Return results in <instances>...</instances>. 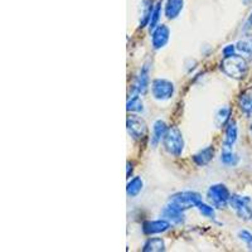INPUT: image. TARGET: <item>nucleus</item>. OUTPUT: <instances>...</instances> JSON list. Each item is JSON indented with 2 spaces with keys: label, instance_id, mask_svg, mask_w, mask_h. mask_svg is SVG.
<instances>
[{
  "label": "nucleus",
  "instance_id": "30",
  "mask_svg": "<svg viewBox=\"0 0 252 252\" xmlns=\"http://www.w3.org/2000/svg\"><path fill=\"white\" fill-rule=\"evenodd\" d=\"M242 3H244L245 5H250V4L252 3V0H242Z\"/></svg>",
  "mask_w": 252,
  "mask_h": 252
},
{
  "label": "nucleus",
  "instance_id": "15",
  "mask_svg": "<svg viewBox=\"0 0 252 252\" xmlns=\"http://www.w3.org/2000/svg\"><path fill=\"white\" fill-rule=\"evenodd\" d=\"M213 155H215V149H213L212 146H207L204 149L199 150L197 154L193 155V161L198 166H204L212 160Z\"/></svg>",
  "mask_w": 252,
  "mask_h": 252
},
{
  "label": "nucleus",
  "instance_id": "8",
  "mask_svg": "<svg viewBox=\"0 0 252 252\" xmlns=\"http://www.w3.org/2000/svg\"><path fill=\"white\" fill-rule=\"evenodd\" d=\"M150 64L148 62L144 63L141 67L139 75L135 78V82L132 85V94H144L148 91L150 83Z\"/></svg>",
  "mask_w": 252,
  "mask_h": 252
},
{
  "label": "nucleus",
  "instance_id": "13",
  "mask_svg": "<svg viewBox=\"0 0 252 252\" xmlns=\"http://www.w3.org/2000/svg\"><path fill=\"white\" fill-rule=\"evenodd\" d=\"M184 8V0H166L164 13L168 19H175L179 17Z\"/></svg>",
  "mask_w": 252,
  "mask_h": 252
},
{
  "label": "nucleus",
  "instance_id": "26",
  "mask_svg": "<svg viewBox=\"0 0 252 252\" xmlns=\"http://www.w3.org/2000/svg\"><path fill=\"white\" fill-rule=\"evenodd\" d=\"M238 238H240L245 245H246V247L250 250V251H252V233L251 232H249V231H246V229H242V231L238 232Z\"/></svg>",
  "mask_w": 252,
  "mask_h": 252
},
{
  "label": "nucleus",
  "instance_id": "20",
  "mask_svg": "<svg viewBox=\"0 0 252 252\" xmlns=\"http://www.w3.org/2000/svg\"><path fill=\"white\" fill-rule=\"evenodd\" d=\"M165 250V245L161 238H150L143 247L144 252H161Z\"/></svg>",
  "mask_w": 252,
  "mask_h": 252
},
{
  "label": "nucleus",
  "instance_id": "12",
  "mask_svg": "<svg viewBox=\"0 0 252 252\" xmlns=\"http://www.w3.org/2000/svg\"><path fill=\"white\" fill-rule=\"evenodd\" d=\"M140 19H139V27L149 26L150 18H152L153 10H154V1L153 0H143L140 4Z\"/></svg>",
  "mask_w": 252,
  "mask_h": 252
},
{
  "label": "nucleus",
  "instance_id": "22",
  "mask_svg": "<svg viewBox=\"0 0 252 252\" xmlns=\"http://www.w3.org/2000/svg\"><path fill=\"white\" fill-rule=\"evenodd\" d=\"M126 109L130 112H143L144 111V103L141 101L140 96L139 94H132L131 97L127 101V105H126Z\"/></svg>",
  "mask_w": 252,
  "mask_h": 252
},
{
  "label": "nucleus",
  "instance_id": "18",
  "mask_svg": "<svg viewBox=\"0 0 252 252\" xmlns=\"http://www.w3.org/2000/svg\"><path fill=\"white\" fill-rule=\"evenodd\" d=\"M144 182L140 177H134L132 179H130L127 186H126V193L129 197H136V195L140 194V192L143 190Z\"/></svg>",
  "mask_w": 252,
  "mask_h": 252
},
{
  "label": "nucleus",
  "instance_id": "9",
  "mask_svg": "<svg viewBox=\"0 0 252 252\" xmlns=\"http://www.w3.org/2000/svg\"><path fill=\"white\" fill-rule=\"evenodd\" d=\"M170 38V29L165 24H159L152 33V46L155 51L164 48Z\"/></svg>",
  "mask_w": 252,
  "mask_h": 252
},
{
  "label": "nucleus",
  "instance_id": "24",
  "mask_svg": "<svg viewBox=\"0 0 252 252\" xmlns=\"http://www.w3.org/2000/svg\"><path fill=\"white\" fill-rule=\"evenodd\" d=\"M160 12H161V1L157 3L154 5V10H153L152 18H150V23H149V28L150 31H154L155 28L158 27V23H159V19H160Z\"/></svg>",
  "mask_w": 252,
  "mask_h": 252
},
{
  "label": "nucleus",
  "instance_id": "27",
  "mask_svg": "<svg viewBox=\"0 0 252 252\" xmlns=\"http://www.w3.org/2000/svg\"><path fill=\"white\" fill-rule=\"evenodd\" d=\"M236 44H228V46H226L223 48V51H222V53H223V57H229V56H233L236 55Z\"/></svg>",
  "mask_w": 252,
  "mask_h": 252
},
{
  "label": "nucleus",
  "instance_id": "17",
  "mask_svg": "<svg viewBox=\"0 0 252 252\" xmlns=\"http://www.w3.org/2000/svg\"><path fill=\"white\" fill-rule=\"evenodd\" d=\"M238 105L245 114H252V87L245 90L241 94L240 98H238Z\"/></svg>",
  "mask_w": 252,
  "mask_h": 252
},
{
  "label": "nucleus",
  "instance_id": "10",
  "mask_svg": "<svg viewBox=\"0 0 252 252\" xmlns=\"http://www.w3.org/2000/svg\"><path fill=\"white\" fill-rule=\"evenodd\" d=\"M161 217L174 224H183L184 220H186L183 209L173 204L172 202H169V204L164 207L163 211H161Z\"/></svg>",
  "mask_w": 252,
  "mask_h": 252
},
{
  "label": "nucleus",
  "instance_id": "1",
  "mask_svg": "<svg viewBox=\"0 0 252 252\" xmlns=\"http://www.w3.org/2000/svg\"><path fill=\"white\" fill-rule=\"evenodd\" d=\"M220 69L228 77L235 78V80H242L247 75L249 67H247L246 58L242 56L233 55L223 58L220 63Z\"/></svg>",
  "mask_w": 252,
  "mask_h": 252
},
{
  "label": "nucleus",
  "instance_id": "16",
  "mask_svg": "<svg viewBox=\"0 0 252 252\" xmlns=\"http://www.w3.org/2000/svg\"><path fill=\"white\" fill-rule=\"evenodd\" d=\"M238 129L235 121H229L227 124L226 138H224V149H232V146L237 141Z\"/></svg>",
  "mask_w": 252,
  "mask_h": 252
},
{
  "label": "nucleus",
  "instance_id": "21",
  "mask_svg": "<svg viewBox=\"0 0 252 252\" xmlns=\"http://www.w3.org/2000/svg\"><path fill=\"white\" fill-rule=\"evenodd\" d=\"M229 116H231V109L229 107H222L217 111L215 118V123L217 127H222V126L227 125L229 123Z\"/></svg>",
  "mask_w": 252,
  "mask_h": 252
},
{
  "label": "nucleus",
  "instance_id": "31",
  "mask_svg": "<svg viewBox=\"0 0 252 252\" xmlns=\"http://www.w3.org/2000/svg\"><path fill=\"white\" fill-rule=\"evenodd\" d=\"M250 136H251V140H252V121L250 124Z\"/></svg>",
  "mask_w": 252,
  "mask_h": 252
},
{
  "label": "nucleus",
  "instance_id": "5",
  "mask_svg": "<svg viewBox=\"0 0 252 252\" xmlns=\"http://www.w3.org/2000/svg\"><path fill=\"white\" fill-rule=\"evenodd\" d=\"M152 94L155 100H170L174 94V83L165 78H157L152 82Z\"/></svg>",
  "mask_w": 252,
  "mask_h": 252
},
{
  "label": "nucleus",
  "instance_id": "11",
  "mask_svg": "<svg viewBox=\"0 0 252 252\" xmlns=\"http://www.w3.org/2000/svg\"><path fill=\"white\" fill-rule=\"evenodd\" d=\"M170 228V222L166 220H146L143 223V232L145 235H159Z\"/></svg>",
  "mask_w": 252,
  "mask_h": 252
},
{
  "label": "nucleus",
  "instance_id": "3",
  "mask_svg": "<svg viewBox=\"0 0 252 252\" xmlns=\"http://www.w3.org/2000/svg\"><path fill=\"white\" fill-rule=\"evenodd\" d=\"M207 199L216 208H224L227 204H229L231 193L224 184H213L207 190Z\"/></svg>",
  "mask_w": 252,
  "mask_h": 252
},
{
  "label": "nucleus",
  "instance_id": "25",
  "mask_svg": "<svg viewBox=\"0 0 252 252\" xmlns=\"http://www.w3.org/2000/svg\"><path fill=\"white\" fill-rule=\"evenodd\" d=\"M198 211H199V213H201L202 216H204V217L207 218H215V209H213V206L211 204V206H208V204H204L203 202L202 203L198 204Z\"/></svg>",
  "mask_w": 252,
  "mask_h": 252
},
{
  "label": "nucleus",
  "instance_id": "4",
  "mask_svg": "<svg viewBox=\"0 0 252 252\" xmlns=\"http://www.w3.org/2000/svg\"><path fill=\"white\" fill-rule=\"evenodd\" d=\"M229 206L236 212V215L245 220H252V199L247 195H231Z\"/></svg>",
  "mask_w": 252,
  "mask_h": 252
},
{
  "label": "nucleus",
  "instance_id": "29",
  "mask_svg": "<svg viewBox=\"0 0 252 252\" xmlns=\"http://www.w3.org/2000/svg\"><path fill=\"white\" fill-rule=\"evenodd\" d=\"M130 172H132V164L127 163V178H130Z\"/></svg>",
  "mask_w": 252,
  "mask_h": 252
},
{
  "label": "nucleus",
  "instance_id": "28",
  "mask_svg": "<svg viewBox=\"0 0 252 252\" xmlns=\"http://www.w3.org/2000/svg\"><path fill=\"white\" fill-rule=\"evenodd\" d=\"M251 28H252V12L250 13V15H249V17H247L246 22H245L244 27H242V31H244V32H249Z\"/></svg>",
  "mask_w": 252,
  "mask_h": 252
},
{
  "label": "nucleus",
  "instance_id": "7",
  "mask_svg": "<svg viewBox=\"0 0 252 252\" xmlns=\"http://www.w3.org/2000/svg\"><path fill=\"white\" fill-rule=\"evenodd\" d=\"M126 129L127 132L135 140H141L148 135V126L146 123L141 118L136 116V115H131L127 118L126 121Z\"/></svg>",
  "mask_w": 252,
  "mask_h": 252
},
{
  "label": "nucleus",
  "instance_id": "14",
  "mask_svg": "<svg viewBox=\"0 0 252 252\" xmlns=\"http://www.w3.org/2000/svg\"><path fill=\"white\" fill-rule=\"evenodd\" d=\"M168 131V126H166L165 121L157 120L153 125V135H152V145L158 146V144L160 143L161 139L164 138V135Z\"/></svg>",
  "mask_w": 252,
  "mask_h": 252
},
{
  "label": "nucleus",
  "instance_id": "6",
  "mask_svg": "<svg viewBox=\"0 0 252 252\" xmlns=\"http://www.w3.org/2000/svg\"><path fill=\"white\" fill-rule=\"evenodd\" d=\"M169 202H172L173 204L186 211V209L193 208V207L197 208L198 204L202 203V197L199 193L189 192L188 190V192H181L174 194L173 197H170Z\"/></svg>",
  "mask_w": 252,
  "mask_h": 252
},
{
  "label": "nucleus",
  "instance_id": "19",
  "mask_svg": "<svg viewBox=\"0 0 252 252\" xmlns=\"http://www.w3.org/2000/svg\"><path fill=\"white\" fill-rule=\"evenodd\" d=\"M236 49L242 57L252 58V38H245V39L238 40L236 43Z\"/></svg>",
  "mask_w": 252,
  "mask_h": 252
},
{
  "label": "nucleus",
  "instance_id": "23",
  "mask_svg": "<svg viewBox=\"0 0 252 252\" xmlns=\"http://www.w3.org/2000/svg\"><path fill=\"white\" fill-rule=\"evenodd\" d=\"M220 161L224 164V165L235 166L238 163V157L232 153L231 149H224L223 153L220 154Z\"/></svg>",
  "mask_w": 252,
  "mask_h": 252
},
{
  "label": "nucleus",
  "instance_id": "2",
  "mask_svg": "<svg viewBox=\"0 0 252 252\" xmlns=\"http://www.w3.org/2000/svg\"><path fill=\"white\" fill-rule=\"evenodd\" d=\"M163 145L168 154L173 157H181L184 150V139L179 127H168V131L163 138Z\"/></svg>",
  "mask_w": 252,
  "mask_h": 252
}]
</instances>
